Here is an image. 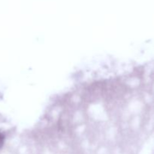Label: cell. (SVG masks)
<instances>
[{"label":"cell","instance_id":"6da1fadb","mask_svg":"<svg viewBox=\"0 0 154 154\" xmlns=\"http://www.w3.org/2000/svg\"><path fill=\"white\" fill-rule=\"evenodd\" d=\"M4 140H5L4 135H3L2 133H0V147L2 146L3 142H4Z\"/></svg>","mask_w":154,"mask_h":154}]
</instances>
